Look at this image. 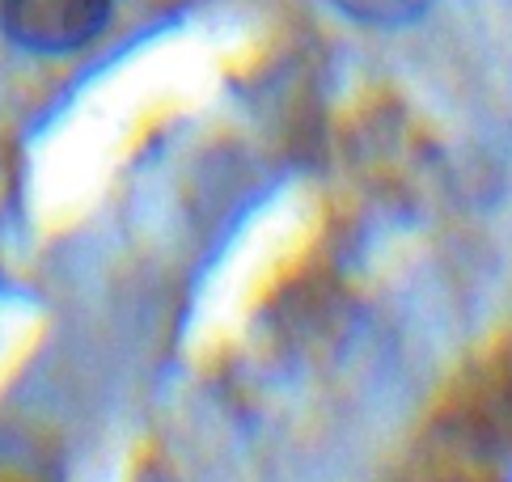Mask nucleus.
<instances>
[{
	"label": "nucleus",
	"mask_w": 512,
	"mask_h": 482,
	"mask_svg": "<svg viewBox=\"0 0 512 482\" xmlns=\"http://www.w3.org/2000/svg\"><path fill=\"white\" fill-rule=\"evenodd\" d=\"M331 5L356 26H369V30H402L419 22L432 0H331Z\"/></svg>",
	"instance_id": "obj_2"
},
{
	"label": "nucleus",
	"mask_w": 512,
	"mask_h": 482,
	"mask_svg": "<svg viewBox=\"0 0 512 482\" xmlns=\"http://www.w3.org/2000/svg\"><path fill=\"white\" fill-rule=\"evenodd\" d=\"M115 0H0V30L30 55H68L98 39Z\"/></svg>",
	"instance_id": "obj_1"
}]
</instances>
